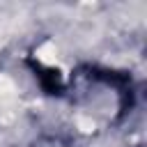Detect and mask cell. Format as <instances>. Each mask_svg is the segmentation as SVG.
<instances>
[{
    "label": "cell",
    "instance_id": "obj_1",
    "mask_svg": "<svg viewBox=\"0 0 147 147\" xmlns=\"http://www.w3.org/2000/svg\"><path fill=\"white\" fill-rule=\"evenodd\" d=\"M37 57H39L44 64H55V62H57V48H55V44L48 41V44L39 46V48H37Z\"/></svg>",
    "mask_w": 147,
    "mask_h": 147
},
{
    "label": "cell",
    "instance_id": "obj_2",
    "mask_svg": "<svg viewBox=\"0 0 147 147\" xmlns=\"http://www.w3.org/2000/svg\"><path fill=\"white\" fill-rule=\"evenodd\" d=\"M76 122H78V126H80V131H85V133H90V131H94V122H92V119H87V117H78Z\"/></svg>",
    "mask_w": 147,
    "mask_h": 147
}]
</instances>
